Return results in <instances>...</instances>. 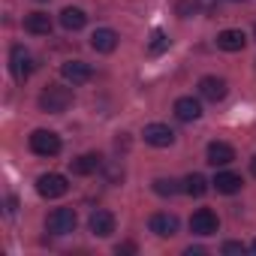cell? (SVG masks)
<instances>
[{
  "instance_id": "1",
  "label": "cell",
  "mask_w": 256,
  "mask_h": 256,
  "mask_svg": "<svg viewBox=\"0 0 256 256\" xmlns=\"http://www.w3.org/2000/svg\"><path fill=\"white\" fill-rule=\"evenodd\" d=\"M72 106V90L64 88V84H48L42 94H40V108L48 112V114H60Z\"/></svg>"
},
{
  "instance_id": "2",
  "label": "cell",
  "mask_w": 256,
  "mask_h": 256,
  "mask_svg": "<svg viewBox=\"0 0 256 256\" xmlns=\"http://www.w3.org/2000/svg\"><path fill=\"white\" fill-rule=\"evenodd\" d=\"M30 151L40 157H58L60 154V136L52 130H34L30 133Z\"/></svg>"
},
{
  "instance_id": "3",
  "label": "cell",
  "mask_w": 256,
  "mask_h": 256,
  "mask_svg": "<svg viewBox=\"0 0 256 256\" xmlns=\"http://www.w3.org/2000/svg\"><path fill=\"white\" fill-rule=\"evenodd\" d=\"M34 58H30V52L24 48V46H12V52H10V70H12V78L16 82H28L30 78V72H34Z\"/></svg>"
},
{
  "instance_id": "4",
  "label": "cell",
  "mask_w": 256,
  "mask_h": 256,
  "mask_svg": "<svg viewBox=\"0 0 256 256\" xmlns=\"http://www.w3.org/2000/svg\"><path fill=\"white\" fill-rule=\"evenodd\" d=\"M66 190H70V184H66V178L58 175V172H46V175L36 178V193H40L42 199H60Z\"/></svg>"
},
{
  "instance_id": "5",
  "label": "cell",
  "mask_w": 256,
  "mask_h": 256,
  "mask_svg": "<svg viewBox=\"0 0 256 256\" xmlns=\"http://www.w3.org/2000/svg\"><path fill=\"white\" fill-rule=\"evenodd\" d=\"M76 223H78V217H76L72 208H54L46 220V229L54 232V235H70L76 229Z\"/></svg>"
},
{
  "instance_id": "6",
  "label": "cell",
  "mask_w": 256,
  "mask_h": 256,
  "mask_svg": "<svg viewBox=\"0 0 256 256\" xmlns=\"http://www.w3.org/2000/svg\"><path fill=\"white\" fill-rule=\"evenodd\" d=\"M220 229V220H217V214L211 211V208H199V211H193V217H190V232L193 235H214Z\"/></svg>"
},
{
  "instance_id": "7",
  "label": "cell",
  "mask_w": 256,
  "mask_h": 256,
  "mask_svg": "<svg viewBox=\"0 0 256 256\" xmlns=\"http://www.w3.org/2000/svg\"><path fill=\"white\" fill-rule=\"evenodd\" d=\"M142 136H145V142L154 145V148H169V145H175V130H172L169 124H148L145 130H142Z\"/></svg>"
},
{
  "instance_id": "8",
  "label": "cell",
  "mask_w": 256,
  "mask_h": 256,
  "mask_svg": "<svg viewBox=\"0 0 256 256\" xmlns=\"http://www.w3.org/2000/svg\"><path fill=\"white\" fill-rule=\"evenodd\" d=\"M199 94H202V100H208V102H220V100L229 94V84H226V78H220V76H205V78H199Z\"/></svg>"
},
{
  "instance_id": "9",
  "label": "cell",
  "mask_w": 256,
  "mask_h": 256,
  "mask_svg": "<svg viewBox=\"0 0 256 256\" xmlns=\"http://www.w3.org/2000/svg\"><path fill=\"white\" fill-rule=\"evenodd\" d=\"M60 76H64L66 82H72V84H84V82H90L94 70H90V64H84V60H66V64H60Z\"/></svg>"
},
{
  "instance_id": "10",
  "label": "cell",
  "mask_w": 256,
  "mask_h": 256,
  "mask_svg": "<svg viewBox=\"0 0 256 256\" xmlns=\"http://www.w3.org/2000/svg\"><path fill=\"white\" fill-rule=\"evenodd\" d=\"M88 226H90V232H94L96 238H108V235L114 232V214L106 211V208H96V211L90 214Z\"/></svg>"
},
{
  "instance_id": "11",
  "label": "cell",
  "mask_w": 256,
  "mask_h": 256,
  "mask_svg": "<svg viewBox=\"0 0 256 256\" xmlns=\"http://www.w3.org/2000/svg\"><path fill=\"white\" fill-rule=\"evenodd\" d=\"M148 226H151V232L160 235V238H172V235H178V217L169 214V211L154 214V217L148 220Z\"/></svg>"
},
{
  "instance_id": "12",
  "label": "cell",
  "mask_w": 256,
  "mask_h": 256,
  "mask_svg": "<svg viewBox=\"0 0 256 256\" xmlns=\"http://www.w3.org/2000/svg\"><path fill=\"white\" fill-rule=\"evenodd\" d=\"M118 40H120V36H118L112 28H96L94 36H90V48L100 52V54H108V52L118 48Z\"/></svg>"
},
{
  "instance_id": "13",
  "label": "cell",
  "mask_w": 256,
  "mask_h": 256,
  "mask_svg": "<svg viewBox=\"0 0 256 256\" xmlns=\"http://www.w3.org/2000/svg\"><path fill=\"white\" fill-rule=\"evenodd\" d=\"M175 118L184 120V124L199 120V118H202V106H199V100H193V96H178V100H175Z\"/></svg>"
},
{
  "instance_id": "14",
  "label": "cell",
  "mask_w": 256,
  "mask_h": 256,
  "mask_svg": "<svg viewBox=\"0 0 256 256\" xmlns=\"http://www.w3.org/2000/svg\"><path fill=\"white\" fill-rule=\"evenodd\" d=\"M24 30L34 36H48L52 34V16L48 12H28L24 16Z\"/></svg>"
},
{
  "instance_id": "15",
  "label": "cell",
  "mask_w": 256,
  "mask_h": 256,
  "mask_svg": "<svg viewBox=\"0 0 256 256\" xmlns=\"http://www.w3.org/2000/svg\"><path fill=\"white\" fill-rule=\"evenodd\" d=\"M244 42H247L244 30L229 28V30H220V34H217V48H223V52H241Z\"/></svg>"
},
{
  "instance_id": "16",
  "label": "cell",
  "mask_w": 256,
  "mask_h": 256,
  "mask_svg": "<svg viewBox=\"0 0 256 256\" xmlns=\"http://www.w3.org/2000/svg\"><path fill=\"white\" fill-rule=\"evenodd\" d=\"M235 160V148L226 142H211L208 145V163L211 166H229Z\"/></svg>"
},
{
  "instance_id": "17",
  "label": "cell",
  "mask_w": 256,
  "mask_h": 256,
  "mask_svg": "<svg viewBox=\"0 0 256 256\" xmlns=\"http://www.w3.org/2000/svg\"><path fill=\"white\" fill-rule=\"evenodd\" d=\"M102 166V157L100 154H82V157H76V160H70V169H72V175H94L96 169Z\"/></svg>"
},
{
  "instance_id": "18",
  "label": "cell",
  "mask_w": 256,
  "mask_h": 256,
  "mask_svg": "<svg viewBox=\"0 0 256 256\" xmlns=\"http://www.w3.org/2000/svg\"><path fill=\"white\" fill-rule=\"evenodd\" d=\"M211 184H214L217 193H226V196H229V193H238L244 181H241V175H235V172H217V178H214Z\"/></svg>"
},
{
  "instance_id": "19",
  "label": "cell",
  "mask_w": 256,
  "mask_h": 256,
  "mask_svg": "<svg viewBox=\"0 0 256 256\" xmlns=\"http://www.w3.org/2000/svg\"><path fill=\"white\" fill-rule=\"evenodd\" d=\"M60 24H64L66 30H82V28L88 24V16H84L78 6H66V10L60 12Z\"/></svg>"
},
{
  "instance_id": "20",
  "label": "cell",
  "mask_w": 256,
  "mask_h": 256,
  "mask_svg": "<svg viewBox=\"0 0 256 256\" xmlns=\"http://www.w3.org/2000/svg\"><path fill=\"white\" fill-rule=\"evenodd\" d=\"M181 187H184V193H187V196H196V199H199V196H205L208 181H205V175L193 172V175H187V178H184V184H181Z\"/></svg>"
},
{
  "instance_id": "21",
  "label": "cell",
  "mask_w": 256,
  "mask_h": 256,
  "mask_svg": "<svg viewBox=\"0 0 256 256\" xmlns=\"http://www.w3.org/2000/svg\"><path fill=\"white\" fill-rule=\"evenodd\" d=\"M178 190H184V187H178V181H172V178H157L154 181V193L157 196H175Z\"/></svg>"
},
{
  "instance_id": "22",
  "label": "cell",
  "mask_w": 256,
  "mask_h": 256,
  "mask_svg": "<svg viewBox=\"0 0 256 256\" xmlns=\"http://www.w3.org/2000/svg\"><path fill=\"white\" fill-rule=\"evenodd\" d=\"M166 48H169L166 34H163V30H154V34H151V42H148V54H163Z\"/></svg>"
},
{
  "instance_id": "23",
  "label": "cell",
  "mask_w": 256,
  "mask_h": 256,
  "mask_svg": "<svg viewBox=\"0 0 256 256\" xmlns=\"http://www.w3.org/2000/svg\"><path fill=\"white\" fill-rule=\"evenodd\" d=\"M220 250H223V253H226V256H241V253H244V250H247V247H244V244H241V241H226V244H223V247H220Z\"/></svg>"
},
{
  "instance_id": "24",
  "label": "cell",
  "mask_w": 256,
  "mask_h": 256,
  "mask_svg": "<svg viewBox=\"0 0 256 256\" xmlns=\"http://www.w3.org/2000/svg\"><path fill=\"white\" fill-rule=\"evenodd\" d=\"M220 0H196V10H205V12H214Z\"/></svg>"
},
{
  "instance_id": "25",
  "label": "cell",
  "mask_w": 256,
  "mask_h": 256,
  "mask_svg": "<svg viewBox=\"0 0 256 256\" xmlns=\"http://www.w3.org/2000/svg\"><path fill=\"white\" fill-rule=\"evenodd\" d=\"M114 250H118V253H136V244H133V241H124V244H118Z\"/></svg>"
},
{
  "instance_id": "26",
  "label": "cell",
  "mask_w": 256,
  "mask_h": 256,
  "mask_svg": "<svg viewBox=\"0 0 256 256\" xmlns=\"http://www.w3.org/2000/svg\"><path fill=\"white\" fill-rule=\"evenodd\" d=\"M184 253H187V256H202V253H205V247H187Z\"/></svg>"
},
{
  "instance_id": "27",
  "label": "cell",
  "mask_w": 256,
  "mask_h": 256,
  "mask_svg": "<svg viewBox=\"0 0 256 256\" xmlns=\"http://www.w3.org/2000/svg\"><path fill=\"white\" fill-rule=\"evenodd\" d=\"M250 172H253V175H256V157H253V160H250Z\"/></svg>"
},
{
  "instance_id": "28",
  "label": "cell",
  "mask_w": 256,
  "mask_h": 256,
  "mask_svg": "<svg viewBox=\"0 0 256 256\" xmlns=\"http://www.w3.org/2000/svg\"><path fill=\"white\" fill-rule=\"evenodd\" d=\"M250 253H253V256H256V241H253V244H250Z\"/></svg>"
},
{
  "instance_id": "29",
  "label": "cell",
  "mask_w": 256,
  "mask_h": 256,
  "mask_svg": "<svg viewBox=\"0 0 256 256\" xmlns=\"http://www.w3.org/2000/svg\"><path fill=\"white\" fill-rule=\"evenodd\" d=\"M40 4H42V0H40Z\"/></svg>"
}]
</instances>
